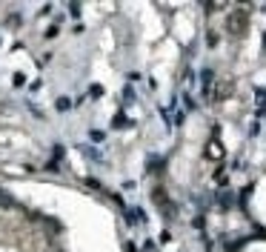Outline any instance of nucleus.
<instances>
[{"label":"nucleus","instance_id":"nucleus-1","mask_svg":"<svg viewBox=\"0 0 266 252\" xmlns=\"http://www.w3.org/2000/svg\"><path fill=\"white\" fill-rule=\"evenodd\" d=\"M246 29H249L246 9H235V12H229V17H226V32L235 34V37H240V34H246Z\"/></svg>","mask_w":266,"mask_h":252},{"label":"nucleus","instance_id":"nucleus-2","mask_svg":"<svg viewBox=\"0 0 266 252\" xmlns=\"http://www.w3.org/2000/svg\"><path fill=\"white\" fill-rule=\"evenodd\" d=\"M209 155H215V158H220V155H223V149H220V143H209Z\"/></svg>","mask_w":266,"mask_h":252},{"label":"nucleus","instance_id":"nucleus-3","mask_svg":"<svg viewBox=\"0 0 266 252\" xmlns=\"http://www.w3.org/2000/svg\"><path fill=\"white\" fill-rule=\"evenodd\" d=\"M0 203H6V206H12V203H15V201H12V198H9L6 192H0Z\"/></svg>","mask_w":266,"mask_h":252}]
</instances>
